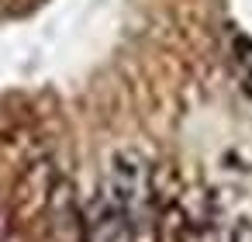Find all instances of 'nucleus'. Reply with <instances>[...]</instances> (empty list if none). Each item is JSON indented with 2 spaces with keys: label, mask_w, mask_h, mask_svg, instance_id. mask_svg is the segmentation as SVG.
Wrapping results in <instances>:
<instances>
[{
  "label": "nucleus",
  "mask_w": 252,
  "mask_h": 242,
  "mask_svg": "<svg viewBox=\"0 0 252 242\" xmlns=\"http://www.w3.org/2000/svg\"><path fill=\"white\" fill-rule=\"evenodd\" d=\"M152 163L138 149H118L107 166L104 190L142 225L152 214Z\"/></svg>",
  "instance_id": "f257e3e1"
},
{
  "label": "nucleus",
  "mask_w": 252,
  "mask_h": 242,
  "mask_svg": "<svg viewBox=\"0 0 252 242\" xmlns=\"http://www.w3.org/2000/svg\"><path fill=\"white\" fill-rule=\"evenodd\" d=\"M52 194H56V166L49 159H38L32 163L14 190H11V204H7V218H11V228H25L32 221H38L49 204H52Z\"/></svg>",
  "instance_id": "f03ea898"
},
{
  "label": "nucleus",
  "mask_w": 252,
  "mask_h": 242,
  "mask_svg": "<svg viewBox=\"0 0 252 242\" xmlns=\"http://www.w3.org/2000/svg\"><path fill=\"white\" fill-rule=\"evenodd\" d=\"M135 232H138V221L100 183L97 194L83 207V235H87V242H135Z\"/></svg>",
  "instance_id": "7ed1b4c3"
}]
</instances>
